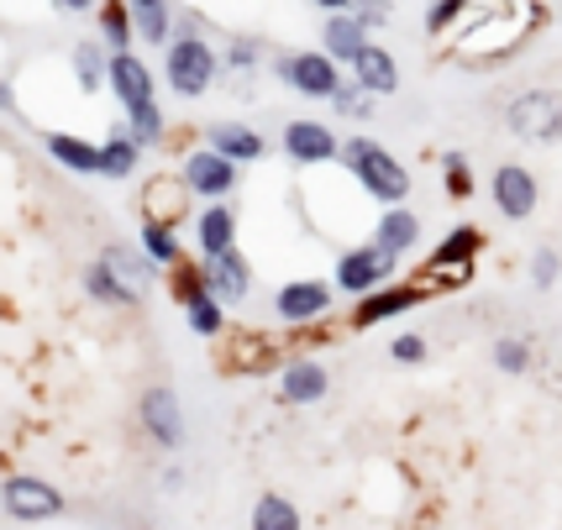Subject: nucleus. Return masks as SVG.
<instances>
[{
	"mask_svg": "<svg viewBox=\"0 0 562 530\" xmlns=\"http://www.w3.org/2000/svg\"><path fill=\"white\" fill-rule=\"evenodd\" d=\"M342 158H347V169L358 173V184H363L373 200H384V205H405V194H411V173H405V163H400L384 143H373V137H352V143H342Z\"/></svg>",
	"mask_w": 562,
	"mask_h": 530,
	"instance_id": "f257e3e1",
	"label": "nucleus"
},
{
	"mask_svg": "<svg viewBox=\"0 0 562 530\" xmlns=\"http://www.w3.org/2000/svg\"><path fill=\"white\" fill-rule=\"evenodd\" d=\"M169 90L173 95H184V100H195V95H205L211 84H216V74H221V58L205 37H173L169 43Z\"/></svg>",
	"mask_w": 562,
	"mask_h": 530,
	"instance_id": "f03ea898",
	"label": "nucleus"
},
{
	"mask_svg": "<svg viewBox=\"0 0 562 530\" xmlns=\"http://www.w3.org/2000/svg\"><path fill=\"white\" fill-rule=\"evenodd\" d=\"M273 74H279L290 90H300V95H316V100H331L337 90H342V69H337V58H331L326 48L284 53V58L273 64Z\"/></svg>",
	"mask_w": 562,
	"mask_h": 530,
	"instance_id": "7ed1b4c3",
	"label": "nucleus"
},
{
	"mask_svg": "<svg viewBox=\"0 0 562 530\" xmlns=\"http://www.w3.org/2000/svg\"><path fill=\"white\" fill-rule=\"evenodd\" d=\"M505 116H510V132L526 137V143H558L562 137V95H552V90L515 95Z\"/></svg>",
	"mask_w": 562,
	"mask_h": 530,
	"instance_id": "20e7f679",
	"label": "nucleus"
},
{
	"mask_svg": "<svg viewBox=\"0 0 562 530\" xmlns=\"http://www.w3.org/2000/svg\"><path fill=\"white\" fill-rule=\"evenodd\" d=\"M390 273H394V252H384L379 241H368V247H352V252L337 258V290L363 300V294H373L379 284H390Z\"/></svg>",
	"mask_w": 562,
	"mask_h": 530,
	"instance_id": "39448f33",
	"label": "nucleus"
},
{
	"mask_svg": "<svg viewBox=\"0 0 562 530\" xmlns=\"http://www.w3.org/2000/svg\"><path fill=\"white\" fill-rule=\"evenodd\" d=\"M5 515L11 520H22V526H37V520H53V515H64V494L53 488V483L43 478H26V473H16V478H5Z\"/></svg>",
	"mask_w": 562,
	"mask_h": 530,
	"instance_id": "423d86ee",
	"label": "nucleus"
},
{
	"mask_svg": "<svg viewBox=\"0 0 562 530\" xmlns=\"http://www.w3.org/2000/svg\"><path fill=\"white\" fill-rule=\"evenodd\" d=\"M184 184L200 194V200H226V194L237 190V163L216 153V147H200L184 158Z\"/></svg>",
	"mask_w": 562,
	"mask_h": 530,
	"instance_id": "0eeeda50",
	"label": "nucleus"
},
{
	"mask_svg": "<svg viewBox=\"0 0 562 530\" xmlns=\"http://www.w3.org/2000/svg\"><path fill=\"white\" fill-rule=\"evenodd\" d=\"M137 415H143V431L153 436L164 452L184 447V410H179V394H173V388H147Z\"/></svg>",
	"mask_w": 562,
	"mask_h": 530,
	"instance_id": "6e6552de",
	"label": "nucleus"
},
{
	"mask_svg": "<svg viewBox=\"0 0 562 530\" xmlns=\"http://www.w3.org/2000/svg\"><path fill=\"white\" fill-rule=\"evenodd\" d=\"M537 173L531 169H520V163H499L494 169V211L505 221H526L531 211H537Z\"/></svg>",
	"mask_w": 562,
	"mask_h": 530,
	"instance_id": "1a4fd4ad",
	"label": "nucleus"
},
{
	"mask_svg": "<svg viewBox=\"0 0 562 530\" xmlns=\"http://www.w3.org/2000/svg\"><path fill=\"white\" fill-rule=\"evenodd\" d=\"M326 311H331V284H321V279H294L273 294V315L290 320V326H311Z\"/></svg>",
	"mask_w": 562,
	"mask_h": 530,
	"instance_id": "9d476101",
	"label": "nucleus"
},
{
	"mask_svg": "<svg viewBox=\"0 0 562 530\" xmlns=\"http://www.w3.org/2000/svg\"><path fill=\"white\" fill-rule=\"evenodd\" d=\"M284 153H290V163H331L342 153V143L321 121H290L284 126Z\"/></svg>",
	"mask_w": 562,
	"mask_h": 530,
	"instance_id": "9b49d317",
	"label": "nucleus"
},
{
	"mask_svg": "<svg viewBox=\"0 0 562 530\" xmlns=\"http://www.w3.org/2000/svg\"><path fill=\"white\" fill-rule=\"evenodd\" d=\"M420 294H426V284H379L373 294H363V300H358L352 320H358V326H379V320H390V315L416 311Z\"/></svg>",
	"mask_w": 562,
	"mask_h": 530,
	"instance_id": "f8f14e48",
	"label": "nucleus"
},
{
	"mask_svg": "<svg viewBox=\"0 0 562 530\" xmlns=\"http://www.w3.org/2000/svg\"><path fill=\"white\" fill-rule=\"evenodd\" d=\"M205 284H211V294L216 300H226V305H243L247 290H252V273H247V258L232 247V252H221V258H205V273H200Z\"/></svg>",
	"mask_w": 562,
	"mask_h": 530,
	"instance_id": "ddd939ff",
	"label": "nucleus"
},
{
	"mask_svg": "<svg viewBox=\"0 0 562 530\" xmlns=\"http://www.w3.org/2000/svg\"><path fill=\"white\" fill-rule=\"evenodd\" d=\"M321 48L337 64H358V53L368 48V22L358 11H331V22L321 26Z\"/></svg>",
	"mask_w": 562,
	"mask_h": 530,
	"instance_id": "4468645a",
	"label": "nucleus"
},
{
	"mask_svg": "<svg viewBox=\"0 0 562 530\" xmlns=\"http://www.w3.org/2000/svg\"><path fill=\"white\" fill-rule=\"evenodd\" d=\"M111 90L126 111L132 105H147L153 100V69H147L137 53H111Z\"/></svg>",
	"mask_w": 562,
	"mask_h": 530,
	"instance_id": "2eb2a0df",
	"label": "nucleus"
},
{
	"mask_svg": "<svg viewBox=\"0 0 562 530\" xmlns=\"http://www.w3.org/2000/svg\"><path fill=\"white\" fill-rule=\"evenodd\" d=\"M205 147L226 153L232 163H258V158L269 153V143H263L252 126H243V121H216V126L205 132Z\"/></svg>",
	"mask_w": 562,
	"mask_h": 530,
	"instance_id": "dca6fc26",
	"label": "nucleus"
},
{
	"mask_svg": "<svg viewBox=\"0 0 562 530\" xmlns=\"http://www.w3.org/2000/svg\"><path fill=\"white\" fill-rule=\"evenodd\" d=\"M43 147H48L53 163H64L69 173H100L105 169L100 143H85V137H74V132H43Z\"/></svg>",
	"mask_w": 562,
	"mask_h": 530,
	"instance_id": "f3484780",
	"label": "nucleus"
},
{
	"mask_svg": "<svg viewBox=\"0 0 562 530\" xmlns=\"http://www.w3.org/2000/svg\"><path fill=\"white\" fill-rule=\"evenodd\" d=\"M184 320H190L195 337H221V331H226V300H216L205 279H200V284H184Z\"/></svg>",
	"mask_w": 562,
	"mask_h": 530,
	"instance_id": "a211bd4d",
	"label": "nucleus"
},
{
	"mask_svg": "<svg viewBox=\"0 0 562 530\" xmlns=\"http://www.w3.org/2000/svg\"><path fill=\"white\" fill-rule=\"evenodd\" d=\"M326 368H321L316 358H294L290 368H284V379H279V394L290 399V405H316V399H326Z\"/></svg>",
	"mask_w": 562,
	"mask_h": 530,
	"instance_id": "6ab92c4d",
	"label": "nucleus"
},
{
	"mask_svg": "<svg viewBox=\"0 0 562 530\" xmlns=\"http://www.w3.org/2000/svg\"><path fill=\"white\" fill-rule=\"evenodd\" d=\"M195 237H200V252H205V258H221V252L237 247V216H232L221 200H211L195 221Z\"/></svg>",
	"mask_w": 562,
	"mask_h": 530,
	"instance_id": "aec40b11",
	"label": "nucleus"
},
{
	"mask_svg": "<svg viewBox=\"0 0 562 530\" xmlns=\"http://www.w3.org/2000/svg\"><path fill=\"white\" fill-rule=\"evenodd\" d=\"M352 79L363 84L368 95H394V90H400V69H394V53H384V48H373V43H368V48L358 53V64H352Z\"/></svg>",
	"mask_w": 562,
	"mask_h": 530,
	"instance_id": "412c9836",
	"label": "nucleus"
},
{
	"mask_svg": "<svg viewBox=\"0 0 562 530\" xmlns=\"http://www.w3.org/2000/svg\"><path fill=\"white\" fill-rule=\"evenodd\" d=\"M85 294H90V300H100V305H116V311H137V305H143V290L122 284V279H116L105 263L85 268Z\"/></svg>",
	"mask_w": 562,
	"mask_h": 530,
	"instance_id": "4be33fe9",
	"label": "nucleus"
},
{
	"mask_svg": "<svg viewBox=\"0 0 562 530\" xmlns=\"http://www.w3.org/2000/svg\"><path fill=\"white\" fill-rule=\"evenodd\" d=\"M190 184H184V179H179V184H173V179H153V184H147V200H143V221H179L184 216V200H190Z\"/></svg>",
	"mask_w": 562,
	"mask_h": 530,
	"instance_id": "5701e85b",
	"label": "nucleus"
},
{
	"mask_svg": "<svg viewBox=\"0 0 562 530\" xmlns=\"http://www.w3.org/2000/svg\"><path fill=\"white\" fill-rule=\"evenodd\" d=\"M373 241H379L384 252H394V258H400V252H411V247L420 241V221L411 216L405 205H390V211L379 216V232H373Z\"/></svg>",
	"mask_w": 562,
	"mask_h": 530,
	"instance_id": "b1692460",
	"label": "nucleus"
},
{
	"mask_svg": "<svg viewBox=\"0 0 562 530\" xmlns=\"http://www.w3.org/2000/svg\"><path fill=\"white\" fill-rule=\"evenodd\" d=\"M479 247H484V232H479V226H458V232L431 252V268H437V273L452 268V273H463L468 279V263H473V252H479Z\"/></svg>",
	"mask_w": 562,
	"mask_h": 530,
	"instance_id": "393cba45",
	"label": "nucleus"
},
{
	"mask_svg": "<svg viewBox=\"0 0 562 530\" xmlns=\"http://www.w3.org/2000/svg\"><path fill=\"white\" fill-rule=\"evenodd\" d=\"M100 153H105V179H126V173H137V163H143V143H137V132L132 126H122V132H111L105 143H100Z\"/></svg>",
	"mask_w": 562,
	"mask_h": 530,
	"instance_id": "a878e982",
	"label": "nucleus"
},
{
	"mask_svg": "<svg viewBox=\"0 0 562 530\" xmlns=\"http://www.w3.org/2000/svg\"><path fill=\"white\" fill-rule=\"evenodd\" d=\"M100 263L111 268L122 284H132V290H147V284H153V268H158L153 258H147V252H126L122 241H111V247L100 252Z\"/></svg>",
	"mask_w": 562,
	"mask_h": 530,
	"instance_id": "bb28decb",
	"label": "nucleus"
},
{
	"mask_svg": "<svg viewBox=\"0 0 562 530\" xmlns=\"http://www.w3.org/2000/svg\"><path fill=\"white\" fill-rule=\"evenodd\" d=\"M100 37L111 43V53H132V37H137V11H132V0H105V11H100Z\"/></svg>",
	"mask_w": 562,
	"mask_h": 530,
	"instance_id": "cd10ccee",
	"label": "nucleus"
},
{
	"mask_svg": "<svg viewBox=\"0 0 562 530\" xmlns=\"http://www.w3.org/2000/svg\"><path fill=\"white\" fill-rule=\"evenodd\" d=\"M252 530H300V509L284 494H263L252 505Z\"/></svg>",
	"mask_w": 562,
	"mask_h": 530,
	"instance_id": "c85d7f7f",
	"label": "nucleus"
},
{
	"mask_svg": "<svg viewBox=\"0 0 562 530\" xmlns=\"http://www.w3.org/2000/svg\"><path fill=\"white\" fill-rule=\"evenodd\" d=\"M143 252L158 268H179V237L169 221H143Z\"/></svg>",
	"mask_w": 562,
	"mask_h": 530,
	"instance_id": "c756f323",
	"label": "nucleus"
},
{
	"mask_svg": "<svg viewBox=\"0 0 562 530\" xmlns=\"http://www.w3.org/2000/svg\"><path fill=\"white\" fill-rule=\"evenodd\" d=\"M74 79L85 84V95L100 90V84H111V58H105L95 43H79V48H74Z\"/></svg>",
	"mask_w": 562,
	"mask_h": 530,
	"instance_id": "7c9ffc66",
	"label": "nucleus"
},
{
	"mask_svg": "<svg viewBox=\"0 0 562 530\" xmlns=\"http://www.w3.org/2000/svg\"><path fill=\"white\" fill-rule=\"evenodd\" d=\"M126 126L137 132V143H143V147L164 143V111H158V100H147V105H132V111H126Z\"/></svg>",
	"mask_w": 562,
	"mask_h": 530,
	"instance_id": "2f4dec72",
	"label": "nucleus"
},
{
	"mask_svg": "<svg viewBox=\"0 0 562 530\" xmlns=\"http://www.w3.org/2000/svg\"><path fill=\"white\" fill-rule=\"evenodd\" d=\"M441 184H447L452 200H468V194H473V169L463 163V153H447V158H441Z\"/></svg>",
	"mask_w": 562,
	"mask_h": 530,
	"instance_id": "473e14b6",
	"label": "nucleus"
},
{
	"mask_svg": "<svg viewBox=\"0 0 562 530\" xmlns=\"http://www.w3.org/2000/svg\"><path fill=\"white\" fill-rule=\"evenodd\" d=\"M494 368H499V373H526V368H531V347L520 337H499L494 341Z\"/></svg>",
	"mask_w": 562,
	"mask_h": 530,
	"instance_id": "72a5a7b5",
	"label": "nucleus"
},
{
	"mask_svg": "<svg viewBox=\"0 0 562 530\" xmlns=\"http://www.w3.org/2000/svg\"><path fill=\"white\" fill-rule=\"evenodd\" d=\"M137 37L169 48V5H147V11H137Z\"/></svg>",
	"mask_w": 562,
	"mask_h": 530,
	"instance_id": "f704fd0d",
	"label": "nucleus"
},
{
	"mask_svg": "<svg viewBox=\"0 0 562 530\" xmlns=\"http://www.w3.org/2000/svg\"><path fill=\"white\" fill-rule=\"evenodd\" d=\"M463 16H468V0H437V5L426 11V32H431V37H441V32H452Z\"/></svg>",
	"mask_w": 562,
	"mask_h": 530,
	"instance_id": "c9c22d12",
	"label": "nucleus"
},
{
	"mask_svg": "<svg viewBox=\"0 0 562 530\" xmlns=\"http://www.w3.org/2000/svg\"><path fill=\"white\" fill-rule=\"evenodd\" d=\"M558 279H562V258L552 247H541L537 258H531V284H537V290H552Z\"/></svg>",
	"mask_w": 562,
	"mask_h": 530,
	"instance_id": "e433bc0d",
	"label": "nucleus"
},
{
	"mask_svg": "<svg viewBox=\"0 0 562 530\" xmlns=\"http://www.w3.org/2000/svg\"><path fill=\"white\" fill-rule=\"evenodd\" d=\"M331 105H337V116H358V121L373 111V105H368V90H363V84H342V90L331 95Z\"/></svg>",
	"mask_w": 562,
	"mask_h": 530,
	"instance_id": "4c0bfd02",
	"label": "nucleus"
},
{
	"mask_svg": "<svg viewBox=\"0 0 562 530\" xmlns=\"http://www.w3.org/2000/svg\"><path fill=\"white\" fill-rule=\"evenodd\" d=\"M390 358L405 362V368H416V362L426 358V337H416V331H400V337L390 341Z\"/></svg>",
	"mask_w": 562,
	"mask_h": 530,
	"instance_id": "58836bf2",
	"label": "nucleus"
},
{
	"mask_svg": "<svg viewBox=\"0 0 562 530\" xmlns=\"http://www.w3.org/2000/svg\"><path fill=\"white\" fill-rule=\"evenodd\" d=\"M221 58H226V69H237V74L258 69V43H247V37H232V48L221 53Z\"/></svg>",
	"mask_w": 562,
	"mask_h": 530,
	"instance_id": "ea45409f",
	"label": "nucleus"
},
{
	"mask_svg": "<svg viewBox=\"0 0 562 530\" xmlns=\"http://www.w3.org/2000/svg\"><path fill=\"white\" fill-rule=\"evenodd\" d=\"M352 11H358L368 26H384V22H390L394 5H390V0H352Z\"/></svg>",
	"mask_w": 562,
	"mask_h": 530,
	"instance_id": "a19ab883",
	"label": "nucleus"
},
{
	"mask_svg": "<svg viewBox=\"0 0 562 530\" xmlns=\"http://www.w3.org/2000/svg\"><path fill=\"white\" fill-rule=\"evenodd\" d=\"M0 111H5V116H16V90H11V79L0 84Z\"/></svg>",
	"mask_w": 562,
	"mask_h": 530,
	"instance_id": "79ce46f5",
	"label": "nucleus"
},
{
	"mask_svg": "<svg viewBox=\"0 0 562 530\" xmlns=\"http://www.w3.org/2000/svg\"><path fill=\"white\" fill-rule=\"evenodd\" d=\"M53 5H58V11H90L95 0H53Z\"/></svg>",
	"mask_w": 562,
	"mask_h": 530,
	"instance_id": "37998d69",
	"label": "nucleus"
},
{
	"mask_svg": "<svg viewBox=\"0 0 562 530\" xmlns=\"http://www.w3.org/2000/svg\"><path fill=\"white\" fill-rule=\"evenodd\" d=\"M179 37H200V16H184V22H179Z\"/></svg>",
	"mask_w": 562,
	"mask_h": 530,
	"instance_id": "c03bdc74",
	"label": "nucleus"
},
{
	"mask_svg": "<svg viewBox=\"0 0 562 530\" xmlns=\"http://www.w3.org/2000/svg\"><path fill=\"white\" fill-rule=\"evenodd\" d=\"M321 11H352V0H316Z\"/></svg>",
	"mask_w": 562,
	"mask_h": 530,
	"instance_id": "a18cd8bd",
	"label": "nucleus"
},
{
	"mask_svg": "<svg viewBox=\"0 0 562 530\" xmlns=\"http://www.w3.org/2000/svg\"><path fill=\"white\" fill-rule=\"evenodd\" d=\"M147 5H169V0H132V11H147Z\"/></svg>",
	"mask_w": 562,
	"mask_h": 530,
	"instance_id": "49530a36",
	"label": "nucleus"
}]
</instances>
